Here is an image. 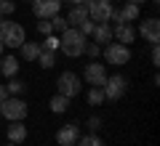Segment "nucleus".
Instances as JSON below:
<instances>
[{
	"mask_svg": "<svg viewBox=\"0 0 160 146\" xmlns=\"http://www.w3.org/2000/svg\"><path fill=\"white\" fill-rule=\"evenodd\" d=\"M86 35L80 32L78 27H67L62 32V40H59V48H62L64 56L75 59V56H83V48H86Z\"/></svg>",
	"mask_w": 160,
	"mask_h": 146,
	"instance_id": "f257e3e1",
	"label": "nucleus"
},
{
	"mask_svg": "<svg viewBox=\"0 0 160 146\" xmlns=\"http://www.w3.org/2000/svg\"><path fill=\"white\" fill-rule=\"evenodd\" d=\"M24 40H27V32H24L22 24L0 19V43L6 45V48H19Z\"/></svg>",
	"mask_w": 160,
	"mask_h": 146,
	"instance_id": "f03ea898",
	"label": "nucleus"
},
{
	"mask_svg": "<svg viewBox=\"0 0 160 146\" xmlns=\"http://www.w3.org/2000/svg\"><path fill=\"white\" fill-rule=\"evenodd\" d=\"M27 112H29V106L19 98V96H8L6 101L0 104V114H3L8 122H24Z\"/></svg>",
	"mask_w": 160,
	"mask_h": 146,
	"instance_id": "7ed1b4c3",
	"label": "nucleus"
},
{
	"mask_svg": "<svg viewBox=\"0 0 160 146\" xmlns=\"http://www.w3.org/2000/svg\"><path fill=\"white\" fill-rule=\"evenodd\" d=\"M104 61L112 64V67H123V64L131 61V48L123 43H107L104 48Z\"/></svg>",
	"mask_w": 160,
	"mask_h": 146,
	"instance_id": "20e7f679",
	"label": "nucleus"
},
{
	"mask_svg": "<svg viewBox=\"0 0 160 146\" xmlns=\"http://www.w3.org/2000/svg\"><path fill=\"white\" fill-rule=\"evenodd\" d=\"M86 8H88V19L96 24H104L112 19V11L115 6L112 3H107V0H86Z\"/></svg>",
	"mask_w": 160,
	"mask_h": 146,
	"instance_id": "39448f33",
	"label": "nucleus"
},
{
	"mask_svg": "<svg viewBox=\"0 0 160 146\" xmlns=\"http://www.w3.org/2000/svg\"><path fill=\"white\" fill-rule=\"evenodd\" d=\"M102 90H104V98H107V101H118V98H123V96H126L128 82H126V77H123V74H112V77L104 80Z\"/></svg>",
	"mask_w": 160,
	"mask_h": 146,
	"instance_id": "423d86ee",
	"label": "nucleus"
},
{
	"mask_svg": "<svg viewBox=\"0 0 160 146\" xmlns=\"http://www.w3.org/2000/svg\"><path fill=\"white\" fill-rule=\"evenodd\" d=\"M56 88L62 96H67V98H75V96L80 93V77L75 72H62L56 80Z\"/></svg>",
	"mask_w": 160,
	"mask_h": 146,
	"instance_id": "0eeeda50",
	"label": "nucleus"
},
{
	"mask_svg": "<svg viewBox=\"0 0 160 146\" xmlns=\"http://www.w3.org/2000/svg\"><path fill=\"white\" fill-rule=\"evenodd\" d=\"M83 77H86L88 85H93V88H102L104 80H107V69H104L102 61H91V64H86V69H83Z\"/></svg>",
	"mask_w": 160,
	"mask_h": 146,
	"instance_id": "6e6552de",
	"label": "nucleus"
},
{
	"mask_svg": "<svg viewBox=\"0 0 160 146\" xmlns=\"http://www.w3.org/2000/svg\"><path fill=\"white\" fill-rule=\"evenodd\" d=\"M64 0H32V13L38 19H51L59 13Z\"/></svg>",
	"mask_w": 160,
	"mask_h": 146,
	"instance_id": "1a4fd4ad",
	"label": "nucleus"
},
{
	"mask_svg": "<svg viewBox=\"0 0 160 146\" xmlns=\"http://www.w3.org/2000/svg\"><path fill=\"white\" fill-rule=\"evenodd\" d=\"M139 35H142L149 45H152V43H160V21H158V19H147V21H142Z\"/></svg>",
	"mask_w": 160,
	"mask_h": 146,
	"instance_id": "9d476101",
	"label": "nucleus"
},
{
	"mask_svg": "<svg viewBox=\"0 0 160 146\" xmlns=\"http://www.w3.org/2000/svg\"><path fill=\"white\" fill-rule=\"evenodd\" d=\"M78 138H80V128L78 125H64V128H59V133H56L59 146H75Z\"/></svg>",
	"mask_w": 160,
	"mask_h": 146,
	"instance_id": "9b49d317",
	"label": "nucleus"
},
{
	"mask_svg": "<svg viewBox=\"0 0 160 146\" xmlns=\"http://www.w3.org/2000/svg\"><path fill=\"white\" fill-rule=\"evenodd\" d=\"M112 19H115V21H128V24H131V21H136V19H139V6H136V3H126V6H123V8H115V11H112Z\"/></svg>",
	"mask_w": 160,
	"mask_h": 146,
	"instance_id": "f8f14e48",
	"label": "nucleus"
},
{
	"mask_svg": "<svg viewBox=\"0 0 160 146\" xmlns=\"http://www.w3.org/2000/svg\"><path fill=\"white\" fill-rule=\"evenodd\" d=\"M112 37H118V43L128 45V43H133V40H136V29H133L128 21H120L118 27L112 29Z\"/></svg>",
	"mask_w": 160,
	"mask_h": 146,
	"instance_id": "ddd939ff",
	"label": "nucleus"
},
{
	"mask_svg": "<svg viewBox=\"0 0 160 146\" xmlns=\"http://www.w3.org/2000/svg\"><path fill=\"white\" fill-rule=\"evenodd\" d=\"M91 35H93V43H99V45H102V43H112V27H109L107 21H104V24H96Z\"/></svg>",
	"mask_w": 160,
	"mask_h": 146,
	"instance_id": "4468645a",
	"label": "nucleus"
},
{
	"mask_svg": "<svg viewBox=\"0 0 160 146\" xmlns=\"http://www.w3.org/2000/svg\"><path fill=\"white\" fill-rule=\"evenodd\" d=\"M24 138H27V128H24V122H11V125H8V141H11V144H22Z\"/></svg>",
	"mask_w": 160,
	"mask_h": 146,
	"instance_id": "2eb2a0df",
	"label": "nucleus"
},
{
	"mask_svg": "<svg viewBox=\"0 0 160 146\" xmlns=\"http://www.w3.org/2000/svg\"><path fill=\"white\" fill-rule=\"evenodd\" d=\"M19 51H22V59H24V61H38L40 45H38V43H27V40H24V43L19 45Z\"/></svg>",
	"mask_w": 160,
	"mask_h": 146,
	"instance_id": "dca6fc26",
	"label": "nucleus"
},
{
	"mask_svg": "<svg viewBox=\"0 0 160 146\" xmlns=\"http://www.w3.org/2000/svg\"><path fill=\"white\" fill-rule=\"evenodd\" d=\"M16 72H19L16 56H3V61H0V74H6V77H16Z\"/></svg>",
	"mask_w": 160,
	"mask_h": 146,
	"instance_id": "f3484780",
	"label": "nucleus"
},
{
	"mask_svg": "<svg viewBox=\"0 0 160 146\" xmlns=\"http://www.w3.org/2000/svg\"><path fill=\"white\" fill-rule=\"evenodd\" d=\"M88 19V8H86V3L83 6H72V11H69V16H67V24H72V27H78L80 21H86Z\"/></svg>",
	"mask_w": 160,
	"mask_h": 146,
	"instance_id": "a211bd4d",
	"label": "nucleus"
},
{
	"mask_svg": "<svg viewBox=\"0 0 160 146\" xmlns=\"http://www.w3.org/2000/svg\"><path fill=\"white\" fill-rule=\"evenodd\" d=\"M67 109H69V98H67V96H62V93H56L51 98V112L53 114H64Z\"/></svg>",
	"mask_w": 160,
	"mask_h": 146,
	"instance_id": "6ab92c4d",
	"label": "nucleus"
},
{
	"mask_svg": "<svg viewBox=\"0 0 160 146\" xmlns=\"http://www.w3.org/2000/svg\"><path fill=\"white\" fill-rule=\"evenodd\" d=\"M104 101H107V98H104V90L91 85V90H88V104H91V106H99V104H104Z\"/></svg>",
	"mask_w": 160,
	"mask_h": 146,
	"instance_id": "aec40b11",
	"label": "nucleus"
},
{
	"mask_svg": "<svg viewBox=\"0 0 160 146\" xmlns=\"http://www.w3.org/2000/svg\"><path fill=\"white\" fill-rule=\"evenodd\" d=\"M38 61H40V67H43V69H51L53 64H56V53H51V51H40Z\"/></svg>",
	"mask_w": 160,
	"mask_h": 146,
	"instance_id": "412c9836",
	"label": "nucleus"
},
{
	"mask_svg": "<svg viewBox=\"0 0 160 146\" xmlns=\"http://www.w3.org/2000/svg\"><path fill=\"white\" fill-rule=\"evenodd\" d=\"M6 88H8V96H19V93H24V88H27V85H24L22 80L11 77V80H8V85H6Z\"/></svg>",
	"mask_w": 160,
	"mask_h": 146,
	"instance_id": "4be33fe9",
	"label": "nucleus"
},
{
	"mask_svg": "<svg viewBox=\"0 0 160 146\" xmlns=\"http://www.w3.org/2000/svg\"><path fill=\"white\" fill-rule=\"evenodd\" d=\"M75 146H104V144H102L99 135L88 133V135H83V138H78V144H75Z\"/></svg>",
	"mask_w": 160,
	"mask_h": 146,
	"instance_id": "5701e85b",
	"label": "nucleus"
},
{
	"mask_svg": "<svg viewBox=\"0 0 160 146\" xmlns=\"http://www.w3.org/2000/svg\"><path fill=\"white\" fill-rule=\"evenodd\" d=\"M56 48H59V37H53V35H46L43 45H40V51H51V53H56Z\"/></svg>",
	"mask_w": 160,
	"mask_h": 146,
	"instance_id": "b1692460",
	"label": "nucleus"
},
{
	"mask_svg": "<svg viewBox=\"0 0 160 146\" xmlns=\"http://www.w3.org/2000/svg\"><path fill=\"white\" fill-rule=\"evenodd\" d=\"M13 11H16V3H13V0H0V16L3 19L11 16Z\"/></svg>",
	"mask_w": 160,
	"mask_h": 146,
	"instance_id": "393cba45",
	"label": "nucleus"
},
{
	"mask_svg": "<svg viewBox=\"0 0 160 146\" xmlns=\"http://www.w3.org/2000/svg\"><path fill=\"white\" fill-rule=\"evenodd\" d=\"M38 32L46 37V35H53V24H51V19H40L38 21Z\"/></svg>",
	"mask_w": 160,
	"mask_h": 146,
	"instance_id": "a878e982",
	"label": "nucleus"
},
{
	"mask_svg": "<svg viewBox=\"0 0 160 146\" xmlns=\"http://www.w3.org/2000/svg\"><path fill=\"white\" fill-rule=\"evenodd\" d=\"M51 24H53V32H64V29L69 27V24H67V19H62L59 13H56V16H51Z\"/></svg>",
	"mask_w": 160,
	"mask_h": 146,
	"instance_id": "bb28decb",
	"label": "nucleus"
},
{
	"mask_svg": "<svg viewBox=\"0 0 160 146\" xmlns=\"http://www.w3.org/2000/svg\"><path fill=\"white\" fill-rule=\"evenodd\" d=\"M99 51H102V45H99V43H86V48H83V53H88L91 59H96Z\"/></svg>",
	"mask_w": 160,
	"mask_h": 146,
	"instance_id": "cd10ccee",
	"label": "nucleus"
},
{
	"mask_svg": "<svg viewBox=\"0 0 160 146\" xmlns=\"http://www.w3.org/2000/svg\"><path fill=\"white\" fill-rule=\"evenodd\" d=\"M93 27H96V21H91V19H86V21H80V24H78V29H80L83 35H86V37L93 32Z\"/></svg>",
	"mask_w": 160,
	"mask_h": 146,
	"instance_id": "c85d7f7f",
	"label": "nucleus"
},
{
	"mask_svg": "<svg viewBox=\"0 0 160 146\" xmlns=\"http://www.w3.org/2000/svg\"><path fill=\"white\" fill-rule=\"evenodd\" d=\"M149 59H152V64H155V67L160 64V48H158V43H152V53H149Z\"/></svg>",
	"mask_w": 160,
	"mask_h": 146,
	"instance_id": "c756f323",
	"label": "nucleus"
},
{
	"mask_svg": "<svg viewBox=\"0 0 160 146\" xmlns=\"http://www.w3.org/2000/svg\"><path fill=\"white\" fill-rule=\"evenodd\" d=\"M88 128H91V130H99V128H102V117H91V120H88Z\"/></svg>",
	"mask_w": 160,
	"mask_h": 146,
	"instance_id": "7c9ffc66",
	"label": "nucleus"
},
{
	"mask_svg": "<svg viewBox=\"0 0 160 146\" xmlns=\"http://www.w3.org/2000/svg\"><path fill=\"white\" fill-rule=\"evenodd\" d=\"M6 98H8V88H6V85H0V104L6 101Z\"/></svg>",
	"mask_w": 160,
	"mask_h": 146,
	"instance_id": "2f4dec72",
	"label": "nucleus"
},
{
	"mask_svg": "<svg viewBox=\"0 0 160 146\" xmlns=\"http://www.w3.org/2000/svg\"><path fill=\"white\" fill-rule=\"evenodd\" d=\"M67 3H72V6H83L86 0H67Z\"/></svg>",
	"mask_w": 160,
	"mask_h": 146,
	"instance_id": "473e14b6",
	"label": "nucleus"
},
{
	"mask_svg": "<svg viewBox=\"0 0 160 146\" xmlns=\"http://www.w3.org/2000/svg\"><path fill=\"white\" fill-rule=\"evenodd\" d=\"M128 3H136V6H142V3H144V0H128Z\"/></svg>",
	"mask_w": 160,
	"mask_h": 146,
	"instance_id": "72a5a7b5",
	"label": "nucleus"
},
{
	"mask_svg": "<svg viewBox=\"0 0 160 146\" xmlns=\"http://www.w3.org/2000/svg\"><path fill=\"white\" fill-rule=\"evenodd\" d=\"M3 48H6V45H3V43H0V56H3Z\"/></svg>",
	"mask_w": 160,
	"mask_h": 146,
	"instance_id": "f704fd0d",
	"label": "nucleus"
},
{
	"mask_svg": "<svg viewBox=\"0 0 160 146\" xmlns=\"http://www.w3.org/2000/svg\"><path fill=\"white\" fill-rule=\"evenodd\" d=\"M6 146H19V144H11V141H8V144H6Z\"/></svg>",
	"mask_w": 160,
	"mask_h": 146,
	"instance_id": "c9c22d12",
	"label": "nucleus"
},
{
	"mask_svg": "<svg viewBox=\"0 0 160 146\" xmlns=\"http://www.w3.org/2000/svg\"><path fill=\"white\" fill-rule=\"evenodd\" d=\"M107 3H112V0H107Z\"/></svg>",
	"mask_w": 160,
	"mask_h": 146,
	"instance_id": "e433bc0d",
	"label": "nucleus"
},
{
	"mask_svg": "<svg viewBox=\"0 0 160 146\" xmlns=\"http://www.w3.org/2000/svg\"><path fill=\"white\" fill-rule=\"evenodd\" d=\"M0 117H3V114H0Z\"/></svg>",
	"mask_w": 160,
	"mask_h": 146,
	"instance_id": "4c0bfd02",
	"label": "nucleus"
},
{
	"mask_svg": "<svg viewBox=\"0 0 160 146\" xmlns=\"http://www.w3.org/2000/svg\"><path fill=\"white\" fill-rule=\"evenodd\" d=\"M29 3H32V0H29Z\"/></svg>",
	"mask_w": 160,
	"mask_h": 146,
	"instance_id": "58836bf2",
	"label": "nucleus"
},
{
	"mask_svg": "<svg viewBox=\"0 0 160 146\" xmlns=\"http://www.w3.org/2000/svg\"><path fill=\"white\" fill-rule=\"evenodd\" d=\"M0 19H3V16H0Z\"/></svg>",
	"mask_w": 160,
	"mask_h": 146,
	"instance_id": "ea45409f",
	"label": "nucleus"
}]
</instances>
